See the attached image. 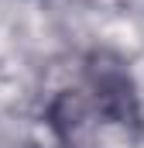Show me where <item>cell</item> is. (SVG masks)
<instances>
[{"label": "cell", "mask_w": 144, "mask_h": 148, "mask_svg": "<svg viewBox=\"0 0 144 148\" xmlns=\"http://www.w3.org/2000/svg\"><path fill=\"white\" fill-rule=\"evenodd\" d=\"M48 124L62 148H130L137 127V103L120 62L93 55L86 76L55 93Z\"/></svg>", "instance_id": "6da1fadb"}]
</instances>
